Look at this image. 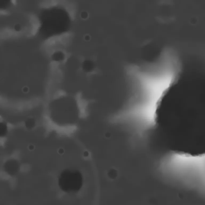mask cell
Segmentation results:
<instances>
[{
	"mask_svg": "<svg viewBox=\"0 0 205 205\" xmlns=\"http://www.w3.org/2000/svg\"><path fill=\"white\" fill-rule=\"evenodd\" d=\"M154 136L163 150L188 158L205 157V81L174 80L157 101Z\"/></svg>",
	"mask_w": 205,
	"mask_h": 205,
	"instance_id": "obj_1",
	"label": "cell"
},
{
	"mask_svg": "<svg viewBox=\"0 0 205 205\" xmlns=\"http://www.w3.org/2000/svg\"><path fill=\"white\" fill-rule=\"evenodd\" d=\"M82 184V175L77 170H65L58 177V186L61 189L66 193H74L78 192Z\"/></svg>",
	"mask_w": 205,
	"mask_h": 205,
	"instance_id": "obj_2",
	"label": "cell"
}]
</instances>
